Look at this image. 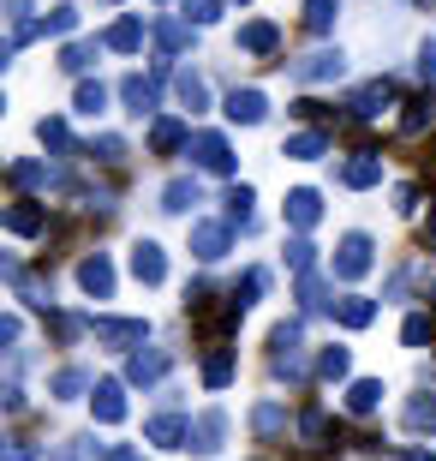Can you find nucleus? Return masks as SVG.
I'll return each mask as SVG.
<instances>
[{
	"label": "nucleus",
	"instance_id": "nucleus-46",
	"mask_svg": "<svg viewBox=\"0 0 436 461\" xmlns=\"http://www.w3.org/2000/svg\"><path fill=\"white\" fill-rule=\"evenodd\" d=\"M263 288H269V270H252V276H245V282L234 288V300H239V306H252V300H257Z\"/></svg>",
	"mask_w": 436,
	"mask_h": 461
},
{
	"label": "nucleus",
	"instance_id": "nucleus-12",
	"mask_svg": "<svg viewBox=\"0 0 436 461\" xmlns=\"http://www.w3.org/2000/svg\"><path fill=\"white\" fill-rule=\"evenodd\" d=\"M144 438H150V444H162V449H185L191 420H185V413H156L150 426H144Z\"/></svg>",
	"mask_w": 436,
	"mask_h": 461
},
{
	"label": "nucleus",
	"instance_id": "nucleus-9",
	"mask_svg": "<svg viewBox=\"0 0 436 461\" xmlns=\"http://www.w3.org/2000/svg\"><path fill=\"white\" fill-rule=\"evenodd\" d=\"M132 276L144 282V288H156V282H168V252H162L156 240H138V246H132Z\"/></svg>",
	"mask_w": 436,
	"mask_h": 461
},
{
	"label": "nucleus",
	"instance_id": "nucleus-45",
	"mask_svg": "<svg viewBox=\"0 0 436 461\" xmlns=\"http://www.w3.org/2000/svg\"><path fill=\"white\" fill-rule=\"evenodd\" d=\"M401 342L406 348H424V342H431V318H424V312H413V318L401 324Z\"/></svg>",
	"mask_w": 436,
	"mask_h": 461
},
{
	"label": "nucleus",
	"instance_id": "nucleus-50",
	"mask_svg": "<svg viewBox=\"0 0 436 461\" xmlns=\"http://www.w3.org/2000/svg\"><path fill=\"white\" fill-rule=\"evenodd\" d=\"M49 461H78V449H72V444H67V449H54V456H49Z\"/></svg>",
	"mask_w": 436,
	"mask_h": 461
},
{
	"label": "nucleus",
	"instance_id": "nucleus-20",
	"mask_svg": "<svg viewBox=\"0 0 436 461\" xmlns=\"http://www.w3.org/2000/svg\"><path fill=\"white\" fill-rule=\"evenodd\" d=\"M191 36H198V24H191V18H162V24H156V42H162V54L191 49Z\"/></svg>",
	"mask_w": 436,
	"mask_h": 461
},
{
	"label": "nucleus",
	"instance_id": "nucleus-2",
	"mask_svg": "<svg viewBox=\"0 0 436 461\" xmlns=\"http://www.w3.org/2000/svg\"><path fill=\"white\" fill-rule=\"evenodd\" d=\"M341 72H347V54L341 49H311L305 60H293V78L299 85H335Z\"/></svg>",
	"mask_w": 436,
	"mask_h": 461
},
{
	"label": "nucleus",
	"instance_id": "nucleus-39",
	"mask_svg": "<svg viewBox=\"0 0 436 461\" xmlns=\"http://www.w3.org/2000/svg\"><path fill=\"white\" fill-rule=\"evenodd\" d=\"M252 204H257V192L252 186H234V192H227V222L252 228Z\"/></svg>",
	"mask_w": 436,
	"mask_h": 461
},
{
	"label": "nucleus",
	"instance_id": "nucleus-33",
	"mask_svg": "<svg viewBox=\"0 0 436 461\" xmlns=\"http://www.w3.org/2000/svg\"><path fill=\"white\" fill-rule=\"evenodd\" d=\"M287 270H293V276H311V270H317V246H311L305 234L287 240Z\"/></svg>",
	"mask_w": 436,
	"mask_h": 461
},
{
	"label": "nucleus",
	"instance_id": "nucleus-24",
	"mask_svg": "<svg viewBox=\"0 0 436 461\" xmlns=\"http://www.w3.org/2000/svg\"><path fill=\"white\" fill-rule=\"evenodd\" d=\"M42 228H49V216H42L36 204H13V210H6V234H18V240H36Z\"/></svg>",
	"mask_w": 436,
	"mask_h": 461
},
{
	"label": "nucleus",
	"instance_id": "nucleus-25",
	"mask_svg": "<svg viewBox=\"0 0 436 461\" xmlns=\"http://www.w3.org/2000/svg\"><path fill=\"white\" fill-rule=\"evenodd\" d=\"M102 42H108L114 54H138V49H144V24H138V18H120V24H108Z\"/></svg>",
	"mask_w": 436,
	"mask_h": 461
},
{
	"label": "nucleus",
	"instance_id": "nucleus-52",
	"mask_svg": "<svg viewBox=\"0 0 436 461\" xmlns=\"http://www.w3.org/2000/svg\"><path fill=\"white\" fill-rule=\"evenodd\" d=\"M401 461H436V456H424V449H406V456Z\"/></svg>",
	"mask_w": 436,
	"mask_h": 461
},
{
	"label": "nucleus",
	"instance_id": "nucleus-44",
	"mask_svg": "<svg viewBox=\"0 0 436 461\" xmlns=\"http://www.w3.org/2000/svg\"><path fill=\"white\" fill-rule=\"evenodd\" d=\"M180 13L191 18V24H216V18H221V0H180Z\"/></svg>",
	"mask_w": 436,
	"mask_h": 461
},
{
	"label": "nucleus",
	"instance_id": "nucleus-11",
	"mask_svg": "<svg viewBox=\"0 0 436 461\" xmlns=\"http://www.w3.org/2000/svg\"><path fill=\"white\" fill-rule=\"evenodd\" d=\"M317 222H323V198L311 186H293V192H287V228H299V234H305V228H317Z\"/></svg>",
	"mask_w": 436,
	"mask_h": 461
},
{
	"label": "nucleus",
	"instance_id": "nucleus-41",
	"mask_svg": "<svg viewBox=\"0 0 436 461\" xmlns=\"http://www.w3.org/2000/svg\"><path fill=\"white\" fill-rule=\"evenodd\" d=\"M299 306L305 312H323V306H335V300H329V288H323L317 276H299Z\"/></svg>",
	"mask_w": 436,
	"mask_h": 461
},
{
	"label": "nucleus",
	"instance_id": "nucleus-40",
	"mask_svg": "<svg viewBox=\"0 0 436 461\" xmlns=\"http://www.w3.org/2000/svg\"><path fill=\"white\" fill-rule=\"evenodd\" d=\"M252 426H257V438H275V431L287 426V413L275 408V402H257V408H252Z\"/></svg>",
	"mask_w": 436,
	"mask_h": 461
},
{
	"label": "nucleus",
	"instance_id": "nucleus-34",
	"mask_svg": "<svg viewBox=\"0 0 436 461\" xmlns=\"http://www.w3.org/2000/svg\"><path fill=\"white\" fill-rule=\"evenodd\" d=\"M174 85H180V103L191 108V114H203V108H209V85H203L198 72H180V78H174Z\"/></svg>",
	"mask_w": 436,
	"mask_h": 461
},
{
	"label": "nucleus",
	"instance_id": "nucleus-7",
	"mask_svg": "<svg viewBox=\"0 0 436 461\" xmlns=\"http://www.w3.org/2000/svg\"><path fill=\"white\" fill-rule=\"evenodd\" d=\"M388 103H395V85H388V78H370V85H359V90L347 96V114H352V120H377Z\"/></svg>",
	"mask_w": 436,
	"mask_h": 461
},
{
	"label": "nucleus",
	"instance_id": "nucleus-43",
	"mask_svg": "<svg viewBox=\"0 0 436 461\" xmlns=\"http://www.w3.org/2000/svg\"><path fill=\"white\" fill-rule=\"evenodd\" d=\"M90 156H96V162H126V138H114V132L90 138Z\"/></svg>",
	"mask_w": 436,
	"mask_h": 461
},
{
	"label": "nucleus",
	"instance_id": "nucleus-53",
	"mask_svg": "<svg viewBox=\"0 0 436 461\" xmlns=\"http://www.w3.org/2000/svg\"><path fill=\"white\" fill-rule=\"evenodd\" d=\"M102 6H120V0H102Z\"/></svg>",
	"mask_w": 436,
	"mask_h": 461
},
{
	"label": "nucleus",
	"instance_id": "nucleus-36",
	"mask_svg": "<svg viewBox=\"0 0 436 461\" xmlns=\"http://www.w3.org/2000/svg\"><path fill=\"white\" fill-rule=\"evenodd\" d=\"M317 372L329 377V384H341V377L352 372V354H347V348H323V354H317Z\"/></svg>",
	"mask_w": 436,
	"mask_h": 461
},
{
	"label": "nucleus",
	"instance_id": "nucleus-13",
	"mask_svg": "<svg viewBox=\"0 0 436 461\" xmlns=\"http://www.w3.org/2000/svg\"><path fill=\"white\" fill-rule=\"evenodd\" d=\"M377 180H383V156L377 150H359L347 168H341V186H352V192H370Z\"/></svg>",
	"mask_w": 436,
	"mask_h": 461
},
{
	"label": "nucleus",
	"instance_id": "nucleus-35",
	"mask_svg": "<svg viewBox=\"0 0 436 461\" xmlns=\"http://www.w3.org/2000/svg\"><path fill=\"white\" fill-rule=\"evenodd\" d=\"M335 13H341V0H305V31H335Z\"/></svg>",
	"mask_w": 436,
	"mask_h": 461
},
{
	"label": "nucleus",
	"instance_id": "nucleus-8",
	"mask_svg": "<svg viewBox=\"0 0 436 461\" xmlns=\"http://www.w3.org/2000/svg\"><path fill=\"white\" fill-rule=\"evenodd\" d=\"M168 348H138L132 359H126V384H144V390H150V384H162V377H168Z\"/></svg>",
	"mask_w": 436,
	"mask_h": 461
},
{
	"label": "nucleus",
	"instance_id": "nucleus-22",
	"mask_svg": "<svg viewBox=\"0 0 436 461\" xmlns=\"http://www.w3.org/2000/svg\"><path fill=\"white\" fill-rule=\"evenodd\" d=\"M108 49V42H67L60 49V72H72V78H85L90 67H96V54Z\"/></svg>",
	"mask_w": 436,
	"mask_h": 461
},
{
	"label": "nucleus",
	"instance_id": "nucleus-3",
	"mask_svg": "<svg viewBox=\"0 0 436 461\" xmlns=\"http://www.w3.org/2000/svg\"><path fill=\"white\" fill-rule=\"evenodd\" d=\"M185 150H191V162H198L203 174H234V144H227L221 132H191Z\"/></svg>",
	"mask_w": 436,
	"mask_h": 461
},
{
	"label": "nucleus",
	"instance_id": "nucleus-30",
	"mask_svg": "<svg viewBox=\"0 0 436 461\" xmlns=\"http://www.w3.org/2000/svg\"><path fill=\"white\" fill-rule=\"evenodd\" d=\"M85 390H90V372H85V366H60V372H54V395H60V402H78Z\"/></svg>",
	"mask_w": 436,
	"mask_h": 461
},
{
	"label": "nucleus",
	"instance_id": "nucleus-49",
	"mask_svg": "<svg viewBox=\"0 0 436 461\" xmlns=\"http://www.w3.org/2000/svg\"><path fill=\"white\" fill-rule=\"evenodd\" d=\"M6 461H36V444H24V438H13V444H6Z\"/></svg>",
	"mask_w": 436,
	"mask_h": 461
},
{
	"label": "nucleus",
	"instance_id": "nucleus-38",
	"mask_svg": "<svg viewBox=\"0 0 436 461\" xmlns=\"http://www.w3.org/2000/svg\"><path fill=\"white\" fill-rule=\"evenodd\" d=\"M36 138H42L54 156H67V150H72V126H67V120H42V126H36Z\"/></svg>",
	"mask_w": 436,
	"mask_h": 461
},
{
	"label": "nucleus",
	"instance_id": "nucleus-18",
	"mask_svg": "<svg viewBox=\"0 0 436 461\" xmlns=\"http://www.w3.org/2000/svg\"><path fill=\"white\" fill-rule=\"evenodd\" d=\"M347 408L365 420V413H377L383 408V377H352L347 384Z\"/></svg>",
	"mask_w": 436,
	"mask_h": 461
},
{
	"label": "nucleus",
	"instance_id": "nucleus-31",
	"mask_svg": "<svg viewBox=\"0 0 436 461\" xmlns=\"http://www.w3.org/2000/svg\"><path fill=\"white\" fill-rule=\"evenodd\" d=\"M299 438H305V449H329V420H323V408L299 413Z\"/></svg>",
	"mask_w": 436,
	"mask_h": 461
},
{
	"label": "nucleus",
	"instance_id": "nucleus-21",
	"mask_svg": "<svg viewBox=\"0 0 436 461\" xmlns=\"http://www.w3.org/2000/svg\"><path fill=\"white\" fill-rule=\"evenodd\" d=\"M180 144H191V132H185L180 120H168V114H162V120H150V150H156V156L180 150Z\"/></svg>",
	"mask_w": 436,
	"mask_h": 461
},
{
	"label": "nucleus",
	"instance_id": "nucleus-10",
	"mask_svg": "<svg viewBox=\"0 0 436 461\" xmlns=\"http://www.w3.org/2000/svg\"><path fill=\"white\" fill-rule=\"evenodd\" d=\"M78 288H85L90 300H108V294H114V264H108V252H90L85 264H78Z\"/></svg>",
	"mask_w": 436,
	"mask_h": 461
},
{
	"label": "nucleus",
	"instance_id": "nucleus-37",
	"mask_svg": "<svg viewBox=\"0 0 436 461\" xmlns=\"http://www.w3.org/2000/svg\"><path fill=\"white\" fill-rule=\"evenodd\" d=\"M72 108H78V114H102V108H108V85H102V78L90 85V78H85L78 96H72Z\"/></svg>",
	"mask_w": 436,
	"mask_h": 461
},
{
	"label": "nucleus",
	"instance_id": "nucleus-17",
	"mask_svg": "<svg viewBox=\"0 0 436 461\" xmlns=\"http://www.w3.org/2000/svg\"><path fill=\"white\" fill-rule=\"evenodd\" d=\"M156 96H162V85H156V78H144V72H132V78L120 85V103L132 108V114H150Z\"/></svg>",
	"mask_w": 436,
	"mask_h": 461
},
{
	"label": "nucleus",
	"instance_id": "nucleus-28",
	"mask_svg": "<svg viewBox=\"0 0 436 461\" xmlns=\"http://www.w3.org/2000/svg\"><path fill=\"white\" fill-rule=\"evenodd\" d=\"M203 384H209V390H227V384H234V354H227V348H209V359H203Z\"/></svg>",
	"mask_w": 436,
	"mask_h": 461
},
{
	"label": "nucleus",
	"instance_id": "nucleus-14",
	"mask_svg": "<svg viewBox=\"0 0 436 461\" xmlns=\"http://www.w3.org/2000/svg\"><path fill=\"white\" fill-rule=\"evenodd\" d=\"M227 120H239V126H263L269 120V96L263 90H234V96H227Z\"/></svg>",
	"mask_w": 436,
	"mask_h": 461
},
{
	"label": "nucleus",
	"instance_id": "nucleus-42",
	"mask_svg": "<svg viewBox=\"0 0 436 461\" xmlns=\"http://www.w3.org/2000/svg\"><path fill=\"white\" fill-rule=\"evenodd\" d=\"M72 31H78V6H54L42 18V36H72Z\"/></svg>",
	"mask_w": 436,
	"mask_h": 461
},
{
	"label": "nucleus",
	"instance_id": "nucleus-16",
	"mask_svg": "<svg viewBox=\"0 0 436 461\" xmlns=\"http://www.w3.org/2000/svg\"><path fill=\"white\" fill-rule=\"evenodd\" d=\"M239 49L245 54H275L281 49V31H275L269 18H252V24H239Z\"/></svg>",
	"mask_w": 436,
	"mask_h": 461
},
{
	"label": "nucleus",
	"instance_id": "nucleus-47",
	"mask_svg": "<svg viewBox=\"0 0 436 461\" xmlns=\"http://www.w3.org/2000/svg\"><path fill=\"white\" fill-rule=\"evenodd\" d=\"M424 126H431V108H406V114H401V132L406 138H419Z\"/></svg>",
	"mask_w": 436,
	"mask_h": 461
},
{
	"label": "nucleus",
	"instance_id": "nucleus-51",
	"mask_svg": "<svg viewBox=\"0 0 436 461\" xmlns=\"http://www.w3.org/2000/svg\"><path fill=\"white\" fill-rule=\"evenodd\" d=\"M108 461H144V456H138V449H114V456H108Z\"/></svg>",
	"mask_w": 436,
	"mask_h": 461
},
{
	"label": "nucleus",
	"instance_id": "nucleus-29",
	"mask_svg": "<svg viewBox=\"0 0 436 461\" xmlns=\"http://www.w3.org/2000/svg\"><path fill=\"white\" fill-rule=\"evenodd\" d=\"M6 18H13V49H24V42L42 31V24L31 18V0H6Z\"/></svg>",
	"mask_w": 436,
	"mask_h": 461
},
{
	"label": "nucleus",
	"instance_id": "nucleus-32",
	"mask_svg": "<svg viewBox=\"0 0 436 461\" xmlns=\"http://www.w3.org/2000/svg\"><path fill=\"white\" fill-rule=\"evenodd\" d=\"M401 420H406V431H436V395H413Z\"/></svg>",
	"mask_w": 436,
	"mask_h": 461
},
{
	"label": "nucleus",
	"instance_id": "nucleus-1",
	"mask_svg": "<svg viewBox=\"0 0 436 461\" xmlns=\"http://www.w3.org/2000/svg\"><path fill=\"white\" fill-rule=\"evenodd\" d=\"M90 336L102 348H144L150 342V324L144 318H90Z\"/></svg>",
	"mask_w": 436,
	"mask_h": 461
},
{
	"label": "nucleus",
	"instance_id": "nucleus-15",
	"mask_svg": "<svg viewBox=\"0 0 436 461\" xmlns=\"http://www.w3.org/2000/svg\"><path fill=\"white\" fill-rule=\"evenodd\" d=\"M90 408H96L102 426H120V420H126V384H114V377H108V384H96Z\"/></svg>",
	"mask_w": 436,
	"mask_h": 461
},
{
	"label": "nucleus",
	"instance_id": "nucleus-4",
	"mask_svg": "<svg viewBox=\"0 0 436 461\" xmlns=\"http://www.w3.org/2000/svg\"><path fill=\"white\" fill-rule=\"evenodd\" d=\"M370 264H377V252H370V234H347L335 246V276L341 282H359V276H370Z\"/></svg>",
	"mask_w": 436,
	"mask_h": 461
},
{
	"label": "nucleus",
	"instance_id": "nucleus-23",
	"mask_svg": "<svg viewBox=\"0 0 436 461\" xmlns=\"http://www.w3.org/2000/svg\"><path fill=\"white\" fill-rule=\"evenodd\" d=\"M335 318H341V330H365L370 318H377V300H365V294H347V300H335Z\"/></svg>",
	"mask_w": 436,
	"mask_h": 461
},
{
	"label": "nucleus",
	"instance_id": "nucleus-27",
	"mask_svg": "<svg viewBox=\"0 0 436 461\" xmlns=\"http://www.w3.org/2000/svg\"><path fill=\"white\" fill-rule=\"evenodd\" d=\"M323 150H329V138H323V132H293L281 144V156H293V162H317Z\"/></svg>",
	"mask_w": 436,
	"mask_h": 461
},
{
	"label": "nucleus",
	"instance_id": "nucleus-54",
	"mask_svg": "<svg viewBox=\"0 0 436 461\" xmlns=\"http://www.w3.org/2000/svg\"><path fill=\"white\" fill-rule=\"evenodd\" d=\"M239 6H252V0H239Z\"/></svg>",
	"mask_w": 436,
	"mask_h": 461
},
{
	"label": "nucleus",
	"instance_id": "nucleus-48",
	"mask_svg": "<svg viewBox=\"0 0 436 461\" xmlns=\"http://www.w3.org/2000/svg\"><path fill=\"white\" fill-rule=\"evenodd\" d=\"M419 78H424V85H436V42H424V49H419Z\"/></svg>",
	"mask_w": 436,
	"mask_h": 461
},
{
	"label": "nucleus",
	"instance_id": "nucleus-6",
	"mask_svg": "<svg viewBox=\"0 0 436 461\" xmlns=\"http://www.w3.org/2000/svg\"><path fill=\"white\" fill-rule=\"evenodd\" d=\"M221 444H227V413H221V408L198 413V420H191V438H185V449H198V456H216Z\"/></svg>",
	"mask_w": 436,
	"mask_h": 461
},
{
	"label": "nucleus",
	"instance_id": "nucleus-5",
	"mask_svg": "<svg viewBox=\"0 0 436 461\" xmlns=\"http://www.w3.org/2000/svg\"><path fill=\"white\" fill-rule=\"evenodd\" d=\"M227 252H234V228H227V222H198V228H191V258L221 264Z\"/></svg>",
	"mask_w": 436,
	"mask_h": 461
},
{
	"label": "nucleus",
	"instance_id": "nucleus-19",
	"mask_svg": "<svg viewBox=\"0 0 436 461\" xmlns=\"http://www.w3.org/2000/svg\"><path fill=\"white\" fill-rule=\"evenodd\" d=\"M198 198H203V192H198V180H191V174H180V180H168V186H162V210H168V216H185Z\"/></svg>",
	"mask_w": 436,
	"mask_h": 461
},
{
	"label": "nucleus",
	"instance_id": "nucleus-26",
	"mask_svg": "<svg viewBox=\"0 0 436 461\" xmlns=\"http://www.w3.org/2000/svg\"><path fill=\"white\" fill-rule=\"evenodd\" d=\"M13 180L31 192H49V186H60V168H49V162H13Z\"/></svg>",
	"mask_w": 436,
	"mask_h": 461
}]
</instances>
